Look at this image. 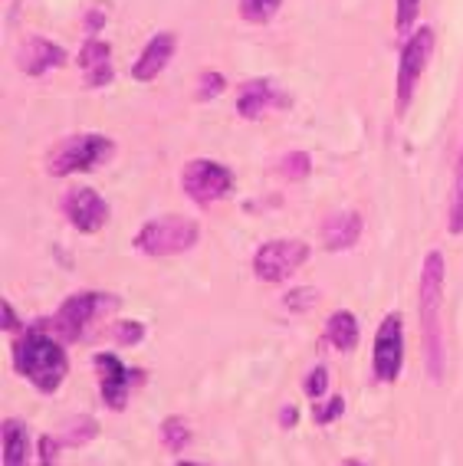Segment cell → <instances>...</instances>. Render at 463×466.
<instances>
[{
	"label": "cell",
	"mask_w": 463,
	"mask_h": 466,
	"mask_svg": "<svg viewBox=\"0 0 463 466\" xmlns=\"http://www.w3.org/2000/svg\"><path fill=\"white\" fill-rule=\"evenodd\" d=\"M36 453H40V466H57L59 463V441H53L50 433H43Z\"/></svg>",
	"instance_id": "cell-30"
},
{
	"label": "cell",
	"mask_w": 463,
	"mask_h": 466,
	"mask_svg": "<svg viewBox=\"0 0 463 466\" xmlns=\"http://www.w3.org/2000/svg\"><path fill=\"white\" fill-rule=\"evenodd\" d=\"M342 466H365V463H358V460H348V463H342Z\"/></svg>",
	"instance_id": "cell-34"
},
{
	"label": "cell",
	"mask_w": 463,
	"mask_h": 466,
	"mask_svg": "<svg viewBox=\"0 0 463 466\" xmlns=\"http://www.w3.org/2000/svg\"><path fill=\"white\" fill-rule=\"evenodd\" d=\"M4 329H7V332H17V329H20L17 312H14V306H10L7 299H4Z\"/></svg>",
	"instance_id": "cell-31"
},
{
	"label": "cell",
	"mask_w": 463,
	"mask_h": 466,
	"mask_svg": "<svg viewBox=\"0 0 463 466\" xmlns=\"http://www.w3.org/2000/svg\"><path fill=\"white\" fill-rule=\"evenodd\" d=\"M14 365H17L20 375L43 394L57 391L59 384L67 381V371H69V359H67L63 341L46 332L43 322H36L34 329H26V332L14 341Z\"/></svg>",
	"instance_id": "cell-2"
},
{
	"label": "cell",
	"mask_w": 463,
	"mask_h": 466,
	"mask_svg": "<svg viewBox=\"0 0 463 466\" xmlns=\"http://www.w3.org/2000/svg\"><path fill=\"white\" fill-rule=\"evenodd\" d=\"M303 391H306V398L323 400V398H325V391H329V368L315 365L313 371L306 375V381H303Z\"/></svg>",
	"instance_id": "cell-26"
},
{
	"label": "cell",
	"mask_w": 463,
	"mask_h": 466,
	"mask_svg": "<svg viewBox=\"0 0 463 466\" xmlns=\"http://www.w3.org/2000/svg\"><path fill=\"white\" fill-rule=\"evenodd\" d=\"M161 441H165V447L174 450V453L188 447V441H190L188 420H184V417H165V424H161Z\"/></svg>",
	"instance_id": "cell-22"
},
{
	"label": "cell",
	"mask_w": 463,
	"mask_h": 466,
	"mask_svg": "<svg viewBox=\"0 0 463 466\" xmlns=\"http://www.w3.org/2000/svg\"><path fill=\"white\" fill-rule=\"evenodd\" d=\"M174 46H178L174 34L151 36L149 46L141 50V56L135 59V66H132V79H135V83H151V79H158V73H161V69L171 63Z\"/></svg>",
	"instance_id": "cell-13"
},
{
	"label": "cell",
	"mask_w": 463,
	"mask_h": 466,
	"mask_svg": "<svg viewBox=\"0 0 463 466\" xmlns=\"http://www.w3.org/2000/svg\"><path fill=\"white\" fill-rule=\"evenodd\" d=\"M96 368H99V388H102L106 408L125 410L129 394H132V384L139 375H135L132 368H125L122 361H118V355H112V351H99V355H96Z\"/></svg>",
	"instance_id": "cell-11"
},
{
	"label": "cell",
	"mask_w": 463,
	"mask_h": 466,
	"mask_svg": "<svg viewBox=\"0 0 463 466\" xmlns=\"http://www.w3.org/2000/svg\"><path fill=\"white\" fill-rule=\"evenodd\" d=\"M296 420H299V410L296 408H283L280 410V424L283 427H296Z\"/></svg>",
	"instance_id": "cell-32"
},
{
	"label": "cell",
	"mask_w": 463,
	"mask_h": 466,
	"mask_svg": "<svg viewBox=\"0 0 463 466\" xmlns=\"http://www.w3.org/2000/svg\"><path fill=\"white\" fill-rule=\"evenodd\" d=\"M325 339H329L332 349L352 351L358 345V319L352 316L348 309H339V312H332L329 322H325Z\"/></svg>",
	"instance_id": "cell-18"
},
{
	"label": "cell",
	"mask_w": 463,
	"mask_h": 466,
	"mask_svg": "<svg viewBox=\"0 0 463 466\" xmlns=\"http://www.w3.org/2000/svg\"><path fill=\"white\" fill-rule=\"evenodd\" d=\"M286 181H306L309 171H313V158H309L306 151H290V155H283L280 167H276Z\"/></svg>",
	"instance_id": "cell-21"
},
{
	"label": "cell",
	"mask_w": 463,
	"mask_h": 466,
	"mask_svg": "<svg viewBox=\"0 0 463 466\" xmlns=\"http://www.w3.org/2000/svg\"><path fill=\"white\" fill-rule=\"evenodd\" d=\"M283 0H241V17L250 24H270L280 14Z\"/></svg>",
	"instance_id": "cell-20"
},
{
	"label": "cell",
	"mask_w": 463,
	"mask_h": 466,
	"mask_svg": "<svg viewBox=\"0 0 463 466\" xmlns=\"http://www.w3.org/2000/svg\"><path fill=\"white\" fill-rule=\"evenodd\" d=\"M198 240H201L198 220H190V217L181 214H165L149 220V224L135 233V250L145 253V257H178V253H188Z\"/></svg>",
	"instance_id": "cell-3"
},
{
	"label": "cell",
	"mask_w": 463,
	"mask_h": 466,
	"mask_svg": "<svg viewBox=\"0 0 463 466\" xmlns=\"http://www.w3.org/2000/svg\"><path fill=\"white\" fill-rule=\"evenodd\" d=\"M309 243L303 240H270L253 253V276L260 283H283L309 259Z\"/></svg>",
	"instance_id": "cell-8"
},
{
	"label": "cell",
	"mask_w": 463,
	"mask_h": 466,
	"mask_svg": "<svg viewBox=\"0 0 463 466\" xmlns=\"http://www.w3.org/2000/svg\"><path fill=\"white\" fill-rule=\"evenodd\" d=\"M63 214L79 233H99L108 224V204L92 187H73L63 198Z\"/></svg>",
	"instance_id": "cell-10"
},
{
	"label": "cell",
	"mask_w": 463,
	"mask_h": 466,
	"mask_svg": "<svg viewBox=\"0 0 463 466\" xmlns=\"http://www.w3.org/2000/svg\"><path fill=\"white\" fill-rule=\"evenodd\" d=\"M112 309H118V299L112 296V292L86 289V292L69 296V299L59 306L57 316L43 325L53 329V335H57L59 341H76L89 332V325L96 322V319L106 316V312H112Z\"/></svg>",
	"instance_id": "cell-5"
},
{
	"label": "cell",
	"mask_w": 463,
	"mask_h": 466,
	"mask_svg": "<svg viewBox=\"0 0 463 466\" xmlns=\"http://www.w3.org/2000/svg\"><path fill=\"white\" fill-rule=\"evenodd\" d=\"M4 466H30V431L24 420H4Z\"/></svg>",
	"instance_id": "cell-17"
},
{
	"label": "cell",
	"mask_w": 463,
	"mask_h": 466,
	"mask_svg": "<svg viewBox=\"0 0 463 466\" xmlns=\"http://www.w3.org/2000/svg\"><path fill=\"white\" fill-rule=\"evenodd\" d=\"M319 302V289H309V286H299V289H290L283 296V306L290 309V312H306Z\"/></svg>",
	"instance_id": "cell-25"
},
{
	"label": "cell",
	"mask_w": 463,
	"mask_h": 466,
	"mask_svg": "<svg viewBox=\"0 0 463 466\" xmlns=\"http://www.w3.org/2000/svg\"><path fill=\"white\" fill-rule=\"evenodd\" d=\"M227 89V79L221 73H201V86H198V102L217 99L221 92Z\"/></svg>",
	"instance_id": "cell-28"
},
{
	"label": "cell",
	"mask_w": 463,
	"mask_h": 466,
	"mask_svg": "<svg viewBox=\"0 0 463 466\" xmlns=\"http://www.w3.org/2000/svg\"><path fill=\"white\" fill-rule=\"evenodd\" d=\"M444 283H447V263L437 250L424 257L421 286H417V316H421L424 335V359L434 381L444 378Z\"/></svg>",
	"instance_id": "cell-1"
},
{
	"label": "cell",
	"mask_w": 463,
	"mask_h": 466,
	"mask_svg": "<svg viewBox=\"0 0 463 466\" xmlns=\"http://www.w3.org/2000/svg\"><path fill=\"white\" fill-rule=\"evenodd\" d=\"M358 237H362V217L355 210H339L323 224V247L332 253L355 247Z\"/></svg>",
	"instance_id": "cell-14"
},
{
	"label": "cell",
	"mask_w": 463,
	"mask_h": 466,
	"mask_svg": "<svg viewBox=\"0 0 463 466\" xmlns=\"http://www.w3.org/2000/svg\"><path fill=\"white\" fill-rule=\"evenodd\" d=\"M96 433H99V424H96L92 417H76V420H69L67 424L63 443H69V447H83V443H89Z\"/></svg>",
	"instance_id": "cell-23"
},
{
	"label": "cell",
	"mask_w": 463,
	"mask_h": 466,
	"mask_svg": "<svg viewBox=\"0 0 463 466\" xmlns=\"http://www.w3.org/2000/svg\"><path fill=\"white\" fill-rule=\"evenodd\" d=\"M67 63V53H63V46H57V43L43 40V36H34V40H26L24 46H20L17 53V66L24 69L26 76H43L50 73V69L63 66Z\"/></svg>",
	"instance_id": "cell-12"
},
{
	"label": "cell",
	"mask_w": 463,
	"mask_h": 466,
	"mask_svg": "<svg viewBox=\"0 0 463 466\" xmlns=\"http://www.w3.org/2000/svg\"><path fill=\"white\" fill-rule=\"evenodd\" d=\"M145 339V325L132 322V319H125V322L116 325V341L118 345H139Z\"/></svg>",
	"instance_id": "cell-29"
},
{
	"label": "cell",
	"mask_w": 463,
	"mask_h": 466,
	"mask_svg": "<svg viewBox=\"0 0 463 466\" xmlns=\"http://www.w3.org/2000/svg\"><path fill=\"white\" fill-rule=\"evenodd\" d=\"M116 155V142L106 138L99 132H83V135H69L57 148L50 151L46 158V171L53 177H69L76 171H92V167L106 165L108 158Z\"/></svg>",
	"instance_id": "cell-4"
},
{
	"label": "cell",
	"mask_w": 463,
	"mask_h": 466,
	"mask_svg": "<svg viewBox=\"0 0 463 466\" xmlns=\"http://www.w3.org/2000/svg\"><path fill=\"white\" fill-rule=\"evenodd\" d=\"M417 7H421V0H395V30L401 36L411 34V30H414V20H417Z\"/></svg>",
	"instance_id": "cell-24"
},
{
	"label": "cell",
	"mask_w": 463,
	"mask_h": 466,
	"mask_svg": "<svg viewBox=\"0 0 463 466\" xmlns=\"http://www.w3.org/2000/svg\"><path fill=\"white\" fill-rule=\"evenodd\" d=\"M79 69L86 76V86L99 89L112 83V46L106 40H89L79 50Z\"/></svg>",
	"instance_id": "cell-15"
},
{
	"label": "cell",
	"mask_w": 463,
	"mask_h": 466,
	"mask_svg": "<svg viewBox=\"0 0 463 466\" xmlns=\"http://www.w3.org/2000/svg\"><path fill=\"white\" fill-rule=\"evenodd\" d=\"M401 365H405V322L397 312H388L375 335V378L385 384L397 381Z\"/></svg>",
	"instance_id": "cell-9"
},
{
	"label": "cell",
	"mask_w": 463,
	"mask_h": 466,
	"mask_svg": "<svg viewBox=\"0 0 463 466\" xmlns=\"http://www.w3.org/2000/svg\"><path fill=\"white\" fill-rule=\"evenodd\" d=\"M434 26H417L411 36L401 46V59H397V116H405V108L411 106L414 86L421 83L424 69L430 63V53H434Z\"/></svg>",
	"instance_id": "cell-6"
},
{
	"label": "cell",
	"mask_w": 463,
	"mask_h": 466,
	"mask_svg": "<svg viewBox=\"0 0 463 466\" xmlns=\"http://www.w3.org/2000/svg\"><path fill=\"white\" fill-rule=\"evenodd\" d=\"M342 410H345V398H342V394L329 398L325 404H323V400H313V420H315V424H332Z\"/></svg>",
	"instance_id": "cell-27"
},
{
	"label": "cell",
	"mask_w": 463,
	"mask_h": 466,
	"mask_svg": "<svg viewBox=\"0 0 463 466\" xmlns=\"http://www.w3.org/2000/svg\"><path fill=\"white\" fill-rule=\"evenodd\" d=\"M276 102V92H273V83L270 79H250L237 89V116L241 118H260L266 108Z\"/></svg>",
	"instance_id": "cell-16"
},
{
	"label": "cell",
	"mask_w": 463,
	"mask_h": 466,
	"mask_svg": "<svg viewBox=\"0 0 463 466\" xmlns=\"http://www.w3.org/2000/svg\"><path fill=\"white\" fill-rule=\"evenodd\" d=\"M181 187L194 204L207 208V204H217V200L233 191V171L227 165H221V161L194 158L184 165Z\"/></svg>",
	"instance_id": "cell-7"
},
{
	"label": "cell",
	"mask_w": 463,
	"mask_h": 466,
	"mask_svg": "<svg viewBox=\"0 0 463 466\" xmlns=\"http://www.w3.org/2000/svg\"><path fill=\"white\" fill-rule=\"evenodd\" d=\"M178 466H211V463H190V460H184V463H178Z\"/></svg>",
	"instance_id": "cell-33"
},
{
	"label": "cell",
	"mask_w": 463,
	"mask_h": 466,
	"mask_svg": "<svg viewBox=\"0 0 463 466\" xmlns=\"http://www.w3.org/2000/svg\"><path fill=\"white\" fill-rule=\"evenodd\" d=\"M447 227L454 237L463 233V151L460 161H457V175H454V194H450V214H447Z\"/></svg>",
	"instance_id": "cell-19"
}]
</instances>
